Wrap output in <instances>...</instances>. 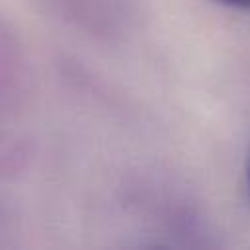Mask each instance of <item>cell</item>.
<instances>
[{"label": "cell", "instance_id": "6da1fadb", "mask_svg": "<svg viewBox=\"0 0 250 250\" xmlns=\"http://www.w3.org/2000/svg\"><path fill=\"white\" fill-rule=\"evenodd\" d=\"M225 6H232V8H240V10H250V0H217Z\"/></svg>", "mask_w": 250, "mask_h": 250}]
</instances>
